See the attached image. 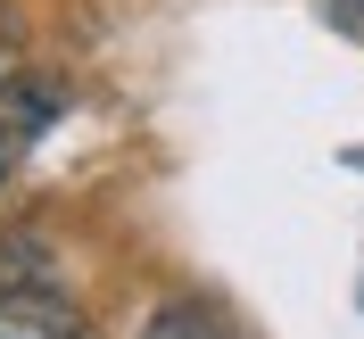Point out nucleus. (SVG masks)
I'll list each match as a JSON object with an SVG mask.
<instances>
[{
  "instance_id": "f257e3e1",
  "label": "nucleus",
  "mask_w": 364,
  "mask_h": 339,
  "mask_svg": "<svg viewBox=\"0 0 364 339\" xmlns=\"http://www.w3.org/2000/svg\"><path fill=\"white\" fill-rule=\"evenodd\" d=\"M0 339H100V331L50 290H0Z\"/></svg>"
},
{
  "instance_id": "f03ea898",
  "label": "nucleus",
  "mask_w": 364,
  "mask_h": 339,
  "mask_svg": "<svg viewBox=\"0 0 364 339\" xmlns=\"http://www.w3.org/2000/svg\"><path fill=\"white\" fill-rule=\"evenodd\" d=\"M141 339H232V323L215 315V306H199V298H174V306L149 315V331H141Z\"/></svg>"
},
{
  "instance_id": "7ed1b4c3",
  "label": "nucleus",
  "mask_w": 364,
  "mask_h": 339,
  "mask_svg": "<svg viewBox=\"0 0 364 339\" xmlns=\"http://www.w3.org/2000/svg\"><path fill=\"white\" fill-rule=\"evenodd\" d=\"M0 67H9V17H0Z\"/></svg>"
},
{
  "instance_id": "20e7f679",
  "label": "nucleus",
  "mask_w": 364,
  "mask_h": 339,
  "mask_svg": "<svg viewBox=\"0 0 364 339\" xmlns=\"http://www.w3.org/2000/svg\"><path fill=\"white\" fill-rule=\"evenodd\" d=\"M0 182H9V133H0Z\"/></svg>"
},
{
  "instance_id": "39448f33",
  "label": "nucleus",
  "mask_w": 364,
  "mask_h": 339,
  "mask_svg": "<svg viewBox=\"0 0 364 339\" xmlns=\"http://www.w3.org/2000/svg\"><path fill=\"white\" fill-rule=\"evenodd\" d=\"M348 9H356V17H364V0H348Z\"/></svg>"
}]
</instances>
